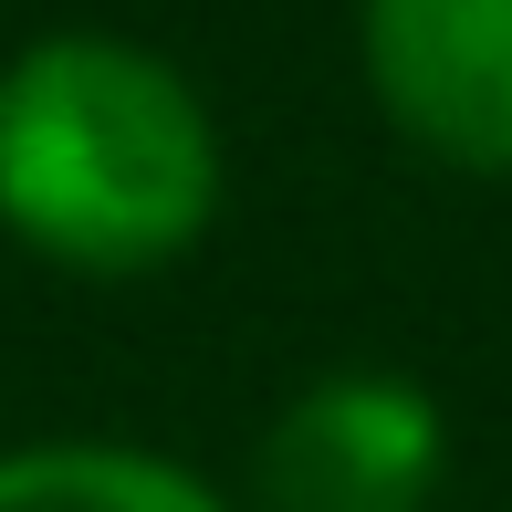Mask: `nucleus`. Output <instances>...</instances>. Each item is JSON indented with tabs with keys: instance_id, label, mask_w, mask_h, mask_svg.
I'll return each instance as SVG.
<instances>
[{
	"instance_id": "1",
	"label": "nucleus",
	"mask_w": 512,
	"mask_h": 512,
	"mask_svg": "<svg viewBox=\"0 0 512 512\" xmlns=\"http://www.w3.org/2000/svg\"><path fill=\"white\" fill-rule=\"evenodd\" d=\"M220 220V126L168 53L53 32L0 63V230L95 283H136Z\"/></svg>"
},
{
	"instance_id": "2",
	"label": "nucleus",
	"mask_w": 512,
	"mask_h": 512,
	"mask_svg": "<svg viewBox=\"0 0 512 512\" xmlns=\"http://www.w3.org/2000/svg\"><path fill=\"white\" fill-rule=\"evenodd\" d=\"M439 471H450V429L439 398L377 366L314 377L304 398H283V418L262 429L251 492L262 512H429Z\"/></svg>"
},
{
	"instance_id": "3",
	"label": "nucleus",
	"mask_w": 512,
	"mask_h": 512,
	"mask_svg": "<svg viewBox=\"0 0 512 512\" xmlns=\"http://www.w3.org/2000/svg\"><path fill=\"white\" fill-rule=\"evenodd\" d=\"M366 95L418 157L512 178V0H366Z\"/></svg>"
},
{
	"instance_id": "4",
	"label": "nucleus",
	"mask_w": 512,
	"mask_h": 512,
	"mask_svg": "<svg viewBox=\"0 0 512 512\" xmlns=\"http://www.w3.org/2000/svg\"><path fill=\"white\" fill-rule=\"evenodd\" d=\"M0 512H230L199 471L126 439H32L0 450Z\"/></svg>"
}]
</instances>
